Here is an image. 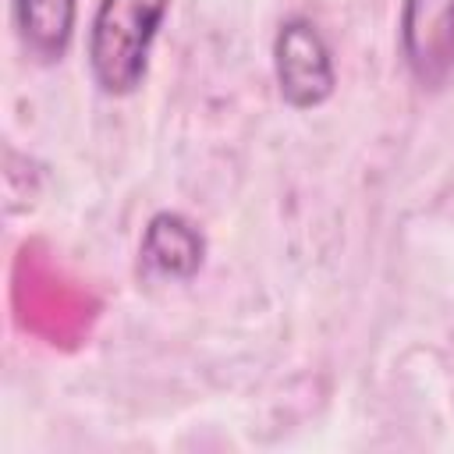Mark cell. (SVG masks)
<instances>
[{
	"label": "cell",
	"instance_id": "5",
	"mask_svg": "<svg viewBox=\"0 0 454 454\" xmlns=\"http://www.w3.org/2000/svg\"><path fill=\"white\" fill-rule=\"evenodd\" d=\"M25 50L46 64L60 60L74 35L78 0H11Z\"/></svg>",
	"mask_w": 454,
	"mask_h": 454
},
{
	"label": "cell",
	"instance_id": "4",
	"mask_svg": "<svg viewBox=\"0 0 454 454\" xmlns=\"http://www.w3.org/2000/svg\"><path fill=\"white\" fill-rule=\"evenodd\" d=\"M142 270L160 280H192L206 259L202 231L181 213H156L142 234Z\"/></svg>",
	"mask_w": 454,
	"mask_h": 454
},
{
	"label": "cell",
	"instance_id": "1",
	"mask_svg": "<svg viewBox=\"0 0 454 454\" xmlns=\"http://www.w3.org/2000/svg\"><path fill=\"white\" fill-rule=\"evenodd\" d=\"M170 0H99L89 25V71L99 92L131 96L149 71V53Z\"/></svg>",
	"mask_w": 454,
	"mask_h": 454
},
{
	"label": "cell",
	"instance_id": "2",
	"mask_svg": "<svg viewBox=\"0 0 454 454\" xmlns=\"http://www.w3.org/2000/svg\"><path fill=\"white\" fill-rule=\"evenodd\" d=\"M273 71H277V89L284 103L294 110L323 106L337 85L330 46L309 18H287L277 28Z\"/></svg>",
	"mask_w": 454,
	"mask_h": 454
},
{
	"label": "cell",
	"instance_id": "3",
	"mask_svg": "<svg viewBox=\"0 0 454 454\" xmlns=\"http://www.w3.org/2000/svg\"><path fill=\"white\" fill-rule=\"evenodd\" d=\"M401 57L422 89L454 78V0H404L397 21Z\"/></svg>",
	"mask_w": 454,
	"mask_h": 454
}]
</instances>
